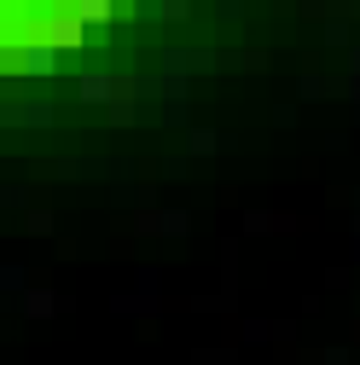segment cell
<instances>
[{
	"label": "cell",
	"instance_id": "obj_1",
	"mask_svg": "<svg viewBox=\"0 0 360 365\" xmlns=\"http://www.w3.org/2000/svg\"><path fill=\"white\" fill-rule=\"evenodd\" d=\"M18 70L24 76H53L59 70V47H53V41H35V47L18 53Z\"/></svg>",
	"mask_w": 360,
	"mask_h": 365
},
{
	"label": "cell",
	"instance_id": "obj_2",
	"mask_svg": "<svg viewBox=\"0 0 360 365\" xmlns=\"http://www.w3.org/2000/svg\"><path fill=\"white\" fill-rule=\"evenodd\" d=\"M81 35H87V24L70 12V18H47V41H53V47L59 53H70V47H81Z\"/></svg>",
	"mask_w": 360,
	"mask_h": 365
},
{
	"label": "cell",
	"instance_id": "obj_3",
	"mask_svg": "<svg viewBox=\"0 0 360 365\" xmlns=\"http://www.w3.org/2000/svg\"><path fill=\"white\" fill-rule=\"evenodd\" d=\"M81 99H87V105H111V99H116V87H111L105 76L87 70V76H81Z\"/></svg>",
	"mask_w": 360,
	"mask_h": 365
},
{
	"label": "cell",
	"instance_id": "obj_4",
	"mask_svg": "<svg viewBox=\"0 0 360 365\" xmlns=\"http://www.w3.org/2000/svg\"><path fill=\"white\" fill-rule=\"evenodd\" d=\"M24 313H29V319H47V313H53V296H47V290H35V296L24 302Z\"/></svg>",
	"mask_w": 360,
	"mask_h": 365
},
{
	"label": "cell",
	"instance_id": "obj_5",
	"mask_svg": "<svg viewBox=\"0 0 360 365\" xmlns=\"http://www.w3.org/2000/svg\"><path fill=\"white\" fill-rule=\"evenodd\" d=\"M215 145H221V140H215V133H209V128H198V133H192V151H198V157H209Z\"/></svg>",
	"mask_w": 360,
	"mask_h": 365
},
{
	"label": "cell",
	"instance_id": "obj_6",
	"mask_svg": "<svg viewBox=\"0 0 360 365\" xmlns=\"http://www.w3.org/2000/svg\"><path fill=\"white\" fill-rule=\"evenodd\" d=\"M6 122H47V110H35V105H18V110H6Z\"/></svg>",
	"mask_w": 360,
	"mask_h": 365
},
{
	"label": "cell",
	"instance_id": "obj_7",
	"mask_svg": "<svg viewBox=\"0 0 360 365\" xmlns=\"http://www.w3.org/2000/svg\"><path fill=\"white\" fill-rule=\"evenodd\" d=\"M349 70H354V76H360V47H354V53H349Z\"/></svg>",
	"mask_w": 360,
	"mask_h": 365
}]
</instances>
